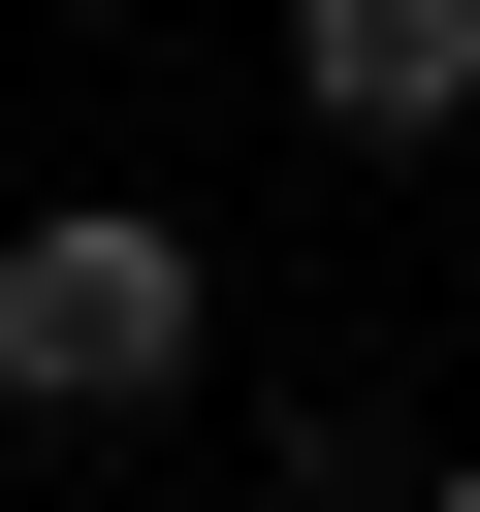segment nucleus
Segmentation results:
<instances>
[{
	"label": "nucleus",
	"instance_id": "1",
	"mask_svg": "<svg viewBox=\"0 0 480 512\" xmlns=\"http://www.w3.org/2000/svg\"><path fill=\"white\" fill-rule=\"evenodd\" d=\"M224 352V256L160 224V192H64V224H0V416H160Z\"/></svg>",
	"mask_w": 480,
	"mask_h": 512
},
{
	"label": "nucleus",
	"instance_id": "3",
	"mask_svg": "<svg viewBox=\"0 0 480 512\" xmlns=\"http://www.w3.org/2000/svg\"><path fill=\"white\" fill-rule=\"evenodd\" d=\"M416 512H480V448H448V480H416Z\"/></svg>",
	"mask_w": 480,
	"mask_h": 512
},
{
	"label": "nucleus",
	"instance_id": "2",
	"mask_svg": "<svg viewBox=\"0 0 480 512\" xmlns=\"http://www.w3.org/2000/svg\"><path fill=\"white\" fill-rule=\"evenodd\" d=\"M288 96H320L352 160H416V128H480V0H288Z\"/></svg>",
	"mask_w": 480,
	"mask_h": 512
}]
</instances>
